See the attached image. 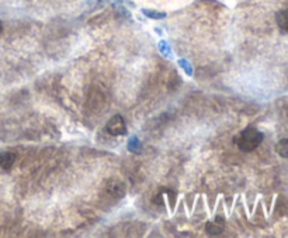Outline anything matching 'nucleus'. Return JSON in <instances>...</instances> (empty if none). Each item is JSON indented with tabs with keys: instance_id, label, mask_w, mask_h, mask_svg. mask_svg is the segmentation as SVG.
I'll return each mask as SVG.
<instances>
[{
	"instance_id": "11",
	"label": "nucleus",
	"mask_w": 288,
	"mask_h": 238,
	"mask_svg": "<svg viewBox=\"0 0 288 238\" xmlns=\"http://www.w3.org/2000/svg\"><path fill=\"white\" fill-rule=\"evenodd\" d=\"M138 147H139V142H138V137L134 136L130 139V143H128V150L130 151H137Z\"/></svg>"
},
{
	"instance_id": "3",
	"label": "nucleus",
	"mask_w": 288,
	"mask_h": 238,
	"mask_svg": "<svg viewBox=\"0 0 288 238\" xmlns=\"http://www.w3.org/2000/svg\"><path fill=\"white\" fill-rule=\"evenodd\" d=\"M224 227H225V221H224V218L217 217L207 223L206 230H207V232H208V234H211V235H218V234H221V232L224 231Z\"/></svg>"
},
{
	"instance_id": "8",
	"label": "nucleus",
	"mask_w": 288,
	"mask_h": 238,
	"mask_svg": "<svg viewBox=\"0 0 288 238\" xmlns=\"http://www.w3.org/2000/svg\"><path fill=\"white\" fill-rule=\"evenodd\" d=\"M142 14L146 16L148 19H152V20H163V19H166L165 12H156V10H151V9H144Z\"/></svg>"
},
{
	"instance_id": "9",
	"label": "nucleus",
	"mask_w": 288,
	"mask_h": 238,
	"mask_svg": "<svg viewBox=\"0 0 288 238\" xmlns=\"http://www.w3.org/2000/svg\"><path fill=\"white\" fill-rule=\"evenodd\" d=\"M159 49H160V52H162V55L163 56H166V58H173V54H172V49H170V47H169V44L166 41H160L159 42Z\"/></svg>"
},
{
	"instance_id": "4",
	"label": "nucleus",
	"mask_w": 288,
	"mask_h": 238,
	"mask_svg": "<svg viewBox=\"0 0 288 238\" xmlns=\"http://www.w3.org/2000/svg\"><path fill=\"white\" fill-rule=\"evenodd\" d=\"M107 192L109 195L114 197H123L125 195V185L120 181H116L113 179L109 182V186H107Z\"/></svg>"
},
{
	"instance_id": "6",
	"label": "nucleus",
	"mask_w": 288,
	"mask_h": 238,
	"mask_svg": "<svg viewBox=\"0 0 288 238\" xmlns=\"http://www.w3.org/2000/svg\"><path fill=\"white\" fill-rule=\"evenodd\" d=\"M13 163H14L13 153H9V151L0 153V167H2L3 170H10V167L13 165Z\"/></svg>"
},
{
	"instance_id": "5",
	"label": "nucleus",
	"mask_w": 288,
	"mask_h": 238,
	"mask_svg": "<svg viewBox=\"0 0 288 238\" xmlns=\"http://www.w3.org/2000/svg\"><path fill=\"white\" fill-rule=\"evenodd\" d=\"M275 21L280 31L284 34H288V9H282L275 14Z\"/></svg>"
},
{
	"instance_id": "10",
	"label": "nucleus",
	"mask_w": 288,
	"mask_h": 238,
	"mask_svg": "<svg viewBox=\"0 0 288 238\" xmlns=\"http://www.w3.org/2000/svg\"><path fill=\"white\" fill-rule=\"evenodd\" d=\"M178 65H180V68H183V70L185 72V75L193 76V72H194V70H193L190 62L185 61V59H180V61H178Z\"/></svg>"
},
{
	"instance_id": "1",
	"label": "nucleus",
	"mask_w": 288,
	"mask_h": 238,
	"mask_svg": "<svg viewBox=\"0 0 288 238\" xmlns=\"http://www.w3.org/2000/svg\"><path fill=\"white\" fill-rule=\"evenodd\" d=\"M263 133L260 130H257L256 128H246L238 137V147L245 153L253 151L256 150L263 142Z\"/></svg>"
},
{
	"instance_id": "2",
	"label": "nucleus",
	"mask_w": 288,
	"mask_h": 238,
	"mask_svg": "<svg viewBox=\"0 0 288 238\" xmlns=\"http://www.w3.org/2000/svg\"><path fill=\"white\" fill-rule=\"evenodd\" d=\"M107 132L110 133L111 136H123L127 133V123L124 121V118L121 115L113 116L110 119V122L107 123Z\"/></svg>"
},
{
	"instance_id": "7",
	"label": "nucleus",
	"mask_w": 288,
	"mask_h": 238,
	"mask_svg": "<svg viewBox=\"0 0 288 238\" xmlns=\"http://www.w3.org/2000/svg\"><path fill=\"white\" fill-rule=\"evenodd\" d=\"M275 153L284 158H288V139H281L275 144Z\"/></svg>"
},
{
	"instance_id": "12",
	"label": "nucleus",
	"mask_w": 288,
	"mask_h": 238,
	"mask_svg": "<svg viewBox=\"0 0 288 238\" xmlns=\"http://www.w3.org/2000/svg\"><path fill=\"white\" fill-rule=\"evenodd\" d=\"M2 30H3V24H2V21H0V34H2Z\"/></svg>"
}]
</instances>
